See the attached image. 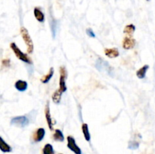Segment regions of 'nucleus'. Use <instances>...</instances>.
<instances>
[{
    "mask_svg": "<svg viewBox=\"0 0 155 154\" xmlns=\"http://www.w3.org/2000/svg\"><path fill=\"white\" fill-rule=\"evenodd\" d=\"M45 119H46L47 124H48V126L49 128V129L51 131H53V121L52 119H51V113H50V107H49V101H48L46 104V106H45Z\"/></svg>",
    "mask_w": 155,
    "mask_h": 154,
    "instance_id": "obj_7",
    "label": "nucleus"
},
{
    "mask_svg": "<svg viewBox=\"0 0 155 154\" xmlns=\"http://www.w3.org/2000/svg\"><path fill=\"white\" fill-rule=\"evenodd\" d=\"M82 131H83V134L84 135L85 139H86V141H89L91 139V135L89 131V126L86 123H83L82 125Z\"/></svg>",
    "mask_w": 155,
    "mask_h": 154,
    "instance_id": "obj_16",
    "label": "nucleus"
},
{
    "mask_svg": "<svg viewBox=\"0 0 155 154\" xmlns=\"http://www.w3.org/2000/svg\"><path fill=\"white\" fill-rule=\"evenodd\" d=\"M139 146V143L138 141H136V140H131L129 143V149H138Z\"/></svg>",
    "mask_w": 155,
    "mask_h": 154,
    "instance_id": "obj_22",
    "label": "nucleus"
},
{
    "mask_svg": "<svg viewBox=\"0 0 155 154\" xmlns=\"http://www.w3.org/2000/svg\"><path fill=\"white\" fill-rule=\"evenodd\" d=\"M33 13H34L35 18H36V19L39 22H44V21H45V15H44V14L41 11V10L39 8H35L34 11H33Z\"/></svg>",
    "mask_w": 155,
    "mask_h": 154,
    "instance_id": "obj_12",
    "label": "nucleus"
},
{
    "mask_svg": "<svg viewBox=\"0 0 155 154\" xmlns=\"http://www.w3.org/2000/svg\"><path fill=\"white\" fill-rule=\"evenodd\" d=\"M149 69V66L148 65H144L142 67H141L140 69H138L137 72H136V75L139 79H144L146 75V72L148 71V69Z\"/></svg>",
    "mask_w": 155,
    "mask_h": 154,
    "instance_id": "obj_14",
    "label": "nucleus"
},
{
    "mask_svg": "<svg viewBox=\"0 0 155 154\" xmlns=\"http://www.w3.org/2000/svg\"><path fill=\"white\" fill-rule=\"evenodd\" d=\"M10 48H12L13 52L15 53V56H16L19 60H22L23 62H24V63H28V64H32V63H33L31 59L28 57V55L24 54V52H22V51H21V49L17 46V45L15 42H12V43L10 44Z\"/></svg>",
    "mask_w": 155,
    "mask_h": 154,
    "instance_id": "obj_1",
    "label": "nucleus"
},
{
    "mask_svg": "<svg viewBox=\"0 0 155 154\" xmlns=\"http://www.w3.org/2000/svg\"><path fill=\"white\" fill-rule=\"evenodd\" d=\"M122 45L124 49H132L136 45V40L131 37H126L123 41Z\"/></svg>",
    "mask_w": 155,
    "mask_h": 154,
    "instance_id": "obj_9",
    "label": "nucleus"
},
{
    "mask_svg": "<svg viewBox=\"0 0 155 154\" xmlns=\"http://www.w3.org/2000/svg\"><path fill=\"white\" fill-rule=\"evenodd\" d=\"M21 36H22L25 44L27 45V53H29V54L33 53V48H34V47H33V41H32V39L31 37H30V34H29L28 30H27L25 27H23L21 28Z\"/></svg>",
    "mask_w": 155,
    "mask_h": 154,
    "instance_id": "obj_2",
    "label": "nucleus"
},
{
    "mask_svg": "<svg viewBox=\"0 0 155 154\" xmlns=\"http://www.w3.org/2000/svg\"><path fill=\"white\" fill-rule=\"evenodd\" d=\"M67 78V70L64 66L60 67V79H59V88L58 90L61 94L64 93L67 91L66 83L65 80Z\"/></svg>",
    "mask_w": 155,
    "mask_h": 154,
    "instance_id": "obj_5",
    "label": "nucleus"
},
{
    "mask_svg": "<svg viewBox=\"0 0 155 154\" xmlns=\"http://www.w3.org/2000/svg\"><path fill=\"white\" fill-rule=\"evenodd\" d=\"M59 154H62V153H59Z\"/></svg>",
    "mask_w": 155,
    "mask_h": 154,
    "instance_id": "obj_26",
    "label": "nucleus"
},
{
    "mask_svg": "<svg viewBox=\"0 0 155 154\" xmlns=\"http://www.w3.org/2000/svg\"><path fill=\"white\" fill-rule=\"evenodd\" d=\"M135 30H136V27L133 24H129V25L125 27V28L124 30V33L129 35L130 36H131L133 35V33L135 32Z\"/></svg>",
    "mask_w": 155,
    "mask_h": 154,
    "instance_id": "obj_19",
    "label": "nucleus"
},
{
    "mask_svg": "<svg viewBox=\"0 0 155 154\" xmlns=\"http://www.w3.org/2000/svg\"><path fill=\"white\" fill-rule=\"evenodd\" d=\"M50 27H51V34H52V37L53 39H54L56 35V30H57V23H56L55 20L53 19L52 18H51V19Z\"/></svg>",
    "mask_w": 155,
    "mask_h": 154,
    "instance_id": "obj_21",
    "label": "nucleus"
},
{
    "mask_svg": "<svg viewBox=\"0 0 155 154\" xmlns=\"http://www.w3.org/2000/svg\"><path fill=\"white\" fill-rule=\"evenodd\" d=\"M147 1H150V0H147Z\"/></svg>",
    "mask_w": 155,
    "mask_h": 154,
    "instance_id": "obj_25",
    "label": "nucleus"
},
{
    "mask_svg": "<svg viewBox=\"0 0 155 154\" xmlns=\"http://www.w3.org/2000/svg\"><path fill=\"white\" fill-rule=\"evenodd\" d=\"M45 128H39L36 130L34 132L33 135V138L34 142H40L43 140L44 137H45Z\"/></svg>",
    "mask_w": 155,
    "mask_h": 154,
    "instance_id": "obj_8",
    "label": "nucleus"
},
{
    "mask_svg": "<svg viewBox=\"0 0 155 154\" xmlns=\"http://www.w3.org/2000/svg\"><path fill=\"white\" fill-rule=\"evenodd\" d=\"M15 87L19 91H25L28 87V84L27 82L24 80H18L15 83Z\"/></svg>",
    "mask_w": 155,
    "mask_h": 154,
    "instance_id": "obj_11",
    "label": "nucleus"
},
{
    "mask_svg": "<svg viewBox=\"0 0 155 154\" xmlns=\"http://www.w3.org/2000/svg\"><path fill=\"white\" fill-rule=\"evenodd\" d=\"M67 140H68V147L71 151H73L75 154H82L81 149L77 145L74 137H73L72 136H68Z\"/></svg>",
    "mask_w": 155,
    "mask_h": 154,
    "instance_id": "obj_6",
    "label": "nucleus"
},
{
    "mask_svg": "<svg viewBox=\"0 0 155 154\" xmlns=\"http://www.w3.org/2000/svg\"><path fill=\"white\" fill-rule=\"evenodd\" d=\"M95 67L100 72L105 71V72H107V74L113 76V73H112L113 72V68L110 66V64L107 61L102 60L101 58L98 59V60L96 62V64H95Z\"/></svg>",
    "mask_w": 155,
    "mask_h": 154,
    "instance_id": "obj_3",
    "label": "nucleus"
},
{
    "mask_svg": "<svg viewBox=\"0 0 155 154\" xmlns=\"http://www.w3.org/2000/svg\"><path fill=\"white\" fill-rule=\"evenodd\" d=\"M42 154H54L52 145L50 143H46L42 149Z\"/></svg>",
    "mask_w": 155,
    "mask_h": 154,
    "instance_id": "obj_18",
    "label": "nucleus"
},
{
    "mask_svg": "<svg viewBox=\"0 0 155 154\" xmlns=\"http://www.w3.org/2000/svg\"><path fill=\"white\" fill-rule=\"evenodd\" d=\"M2 66H5V67H8L10 66V60L9 59H4L2 61Z\"/></svg>",
    "mask_w": 155,
    "mask_h": 154,
    "instance_id": "obj_24",
    "label": "nucleus"
},
{
    "mask_svg": "<svg viewBox=\"0 0 155 154\" xmlns=\"http://www.w3.org/2000/svg\"><path fill=\"white\" fill-rule=\"evenodd\" d=\"M54 68L53 67L50 68L48 74L45 75H44V76L41 79V82H42V83H44V84H46V83H48V82L50 81V79H51V77L53 76V75H54Z\"/></svg>",
    "mask_w": 155,
    "mask_h": 154,
    "instance_id": "obj_17",
    "label": "nucleus"
},
{
    "mask_svg": "<svg viewBox=\"0 0 155 154\" xmlns=\"http://www.w3.org/2000/svg\"><path fill=\"white\" fill-rule=\"evenodd\" d=\"M86 34L89 36V37H92V38H95V34L94 33V31L92 30V29L91 28H88L86 29Z\"/></svg>",
    "mask_w": 155,
    "mask_h": 154,
    "instance_id": "obj_23",
    "label": "nucleus"
},
{
    "mask_svg": "<svg viewBox=\"0 0 155 154\" xmlns=\"http://www.w3.org/2000/svg\"><path fill=\"white\" fill-rule=\"evenodd\" d=\"M61 95L62 94L58 90L55 91L53 93L51 98H52V101H54V103L58 104L59 103L61 102Z\"/></svg>",
    "mask_w": 155,
    "mask_h": 154,
    "instance_id": "obj_20",
    "label": "nucleus"
},
{
    "mask_svg": "<svg viewBox=\"0 0 155 154\" xmlns=\"http://www.w3.org/2000/svg\"><path fill=\"white\" fill-rule=\"evenodd\" d=\"M53 140L55 141L62 142L64 140V137L62 133V131L60 129H55L54 130V133L53 134Z\"/></svg>",
    "mask_w": 155,
    "mask_h": 154,
    "instance_id": "obj_15",
    "label": "nucleus"
},
{
    "mask_svg": "<svg viewBox=\"0 0 155 154\" xmlns=\"http://www.w3.org/2000/svg\"><path fill=\"white\" fill-rule=\"evenodd\" d=\"M29 123H30V120L26 116H15L11 119V125L20 127V128H24L27 126Z\"/></svg>",
    "mask_w": 155,
    "mask_h": 154,
    "instance_id": "obj_4",
    "label": "nucleus"
},
{
    "mask_svg": "<svg viewBox=\"0 0 155 154\" xmlns=\"http://www.w3.org/2000/svg\"><path fill=\"white\" fill-rule=\"evenodd\" d=\"M104 54L109 58H115L120 55V52L117 48H105L104 49Z\"/></svg>",
    "mask_w": 155,
    "mask_h": 154,
    "instance_id": "obj_10",
    "label": "nucleus"
},
{
    "mask_svg": "<svg viewBox=\"0 0 155 154\" xmlns=\"http://www.w3.org/2000/svg\"><path fill=\"white\" fill-rule=\"evenodd\" d=\"M0 149L3 152H10L12 151V148L3 140L2 137H0Z\"/></svg>",
    "mask_w": 155,
    "mask_h": 154,
    "instance_id": "obj_13",
    "label": "nucleus"
}]
</instances>
